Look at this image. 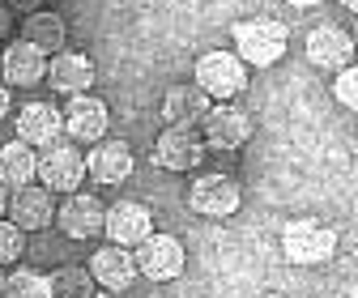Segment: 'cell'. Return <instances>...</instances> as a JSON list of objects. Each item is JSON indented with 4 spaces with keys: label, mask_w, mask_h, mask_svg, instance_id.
<instances>
[{
    "label": "cell",
    "mask_w": 358,
    "mask_h": 298,
    "mask_svg": "<svg viewBox=\"0 0 358 298\" xmlns=\"http://www.w3.org/2000/svg\"><path fill=\"white\" fill-rule=\"evenodd\" d=\"M85 175L94 179V184H107V188H115V184H124L128 175H132V149H128V141H94V149L85 154Z\"/></svg>",
    "instance_id": "cell-15"
},
{
    "label": "cell",
    "mask_w": 358,
    "mask_h": 298,
    "mask_svg": "<svg viewBox=\"0 0 358 298\" xmlns=\"http://www.w3.org/2000/svg\"><path fill=\"white\" fill-rule=\"evenodd\" d=\"M5 277H9V273H5V269H0V298H5Z\"/></svg>",
    "instance_id": "cell-32"
},
{
    "label": "cell",
    "mask_w": 358,
    "mask_h": 298,
    "mask_svg": "<svg viewBox=\"0 0 358 298\" xmlns=\"http://www.w3.org/2000/svg\"><path fill=\"white\" fill-rule=\"evenodd\" d=\"M38 179L43 188H52V192H77L85 184V154L77 149V141L69 137H56L52 145H43L38 154Z\"/></svg>",
    "instance_id": "cell-3"
},
{
    "label": "cell",
    "mask_w": 358,
    "mask_h": 298,
    "mask_svg": "<svg viewBox=\"0 0 358 298\" xmlns=\"http://www.w3.org/2000/svg\"><path fill=\"white\" fill-rule=\"evenodd\" d=\"M22 38L30 43V47H38L43 56H56L64 52V38H69V26L60 13H26V26H22Z\"/></svg>",
    "instance_id": "cell-20"
},
{
    "label": "cell",
    "mask_w": 358,
    "mask_h": 298,
    "mask_svg": "<svg viewBox=\"0 0 358 298\" xmlns=\"http://www.w3.org/2000/svg\"><path fill=\"white\" fill-rule=\"evenodd\" d=\"M5 213H9V188L0 184V218H5Z\"/></svg>",
    "instance_id": "cell-29"
},
{
    "label": "cell",
    "mask_w": 358,
    "mask_h": 298,
    "mask_svg": "<svg viewBox=\"0 0 358 298\" xmlns=\"http://www.w3.org/2000/svg\"><path fill=\"white\" fill-rule=\"evenodd\" d=\"M290 5H299V9H311V5H320V0H290Z\"/></svg>",
    "instance_id": "cell-30"
},
{
    "label": "cell",
    "mask_w": 358,
    "mask_h": 298,
    "mask_svg": "<svg viewBox=\"0 0 358 298\" xmlns=\"http://www.w3.org/2000/svg\"><path fill=\"white\" fill-rule=\"evenodd\" d=\"M5 298H48V277L34 269H13L5 277Z\"/></svg>",
    "instance_id": "cell-23"
},
{
    "label": "cell",
    "mask_w": 358,
    "mask_h": 298,
    "mask_svg": "<svg viewBox=\"0 0 358 298\" xmlns=\"http://www.w3.org/2000/svg\"><path fill=\"white\" fill-rule=\"evenodd\" d=\"M154 166L162 170H196L205 158V141L196 128H162V137L154 141Z\"/></svg>",
    "instance_id": "cell-9"
},
{
    "label": "cell",
    "mask_w": 358,
    "mask_h": 298,
    "mask_svg": "<svg viewBox=\"0 0 358 298\" xmlns=\"http://www.w3.org/2000/svg\"><path fill=\"white\" fill-rule=\"evenodd\" d=\"M9 107H13V98H9V85H0V119L9 115Z\"/></svg>",
    "instance_id": "cell-28"
},
{
    "label": "cell",
    "mask_w": 358,
    "mask_h": 298,
    "mask_svg": "<svg viewBox=\"0 0 358 298\" xmlns=\"http://www.w3.org/2000/svg\"><path fill=\"white\" fill-rule=\"evenodd\" d=\"M333 94H337L341 107L358 111V64H350V68H341V73L333 77Z\"/></svg>",
    "instance_id": "cell-25"
},
{
    "label": "cell",
    "mask_w": 358,
    "mask_h": 298,
    "mask_svg": "<svg viewBox=\"0 0 358 298\" xmlns=\"http://www.w3.org/2000/svg\"><path fill=\"white\" fill-rule=\"evenodd\" d=\"M252 137V115L235 103H213L209 115L201 119V141L205 149H222V154H231L239 149L243 141Z\"/></svg>",
    "instance_id": "cell-5"
},
{
    "label": "cell",
    "mask_w": 358,
    "mask_h": 298,
    "mask_svg": "<svg viewBox=\"0 0 358 298\" xmlns=\"http://www.w3.org/2000/svg\"><path fill=\"white\" fill-rule=\"evenodd\" d=\"M0 68H5L9 85H38L48 77V56L38 47H30L26 38H17L13 47H5V56H0Z\"/></svg>",
    "instance_id": "cell-19"
},
{
    "label": "cell",
    "mask_w": 358,
    "mask_h": 298,
    "mask_svg": "<svg viewBox=\"0 0 358 298\" xmlns=\"http://www.w3.org/2000/svg\"><path fill=\"white\" fill-rule=\"evenodd\" d=\"M268 298H286V294H268Z\"/></svg>",
    "instance_id": "cell-34"
},
{
    "label": "cell",
    "mask_w": 358,
    "mask_h": 298,
    "mask_svg": "<svg viewBox=\"0 0 358 298\" xmlns=\"http://www.w3.org/2000/svg\"><path fill=\"white\" fill-rule=\"evenodd\" d=\"M90 277H94V285L120 294V290H128L132 281H137V260H132L128 247L107 243V247L94 251V260H90Z\"/></svg>",
    "instance_id": "cell-16"
},
{
    "label": "cell",
    "mask_w": 358,
    "mask_h": 298,
    "mask_svg": "<svg viewBox=\"0 0 358 298\" xmlns=\"http://www.w3.org/2000/svg\"><path fill=\"white\" fill-rule=\"evenodd\" d=\"M22 251H26V230H17L13 222L0 218V269H5V265H17Z\"/></svg>",
    "instance_id": "cell-24"
},
{
    "label": "cell",
    "mask_w": 358,
    "mask_h": 298,
    "mask_svg": "<svg viewBox=\"0 0 358 298\" xmlns=\"http://www.w3.org/2000/svg\"><path fill=\"white\" fill-rule=\"evenodd\" d=\"M350 38H354V47H358V26H354V34H350Z\"/></svg>",
    "instance_id": "cell-33"
},
{
    "label": "cell",
    "mask_w": 358,
    "mask_h": 298,
    "mask_svg": "<svg viewBox=\"0 0 358 298\" xmlns=\"http://www.w3.org/2000/svg\"><path fill=\"white\" fill-rule=\"evenodd\" d=\"M243 192L231 175H196L188 184V204L201 213V218H231L239 209Z\"/></svg>",
    "instance_id": "cell-8"
},
{
    "label": "cell",
    "mask_w": 358,
    "mask_h": 298,
    "mask_svg": "<svg viewBox=\"0 0 358 298\" xmlns=\"http://www.w3.org/2000/svg\"><path fill=\"white\" fill-rule=\"evenodd\" d=\"M9 26H13V17H9V5H5V0H0V38L9 34Z\"/></svg>",
    "instance_id": "cell-27"
},
{
    "label": "cell",
    "mask_w": 358,
    "mask_h": 298,
    "mask_svg": "<svg viewBox=\"0 0 358 298\" xmlns=\"http://www.w3.org/2000/svg\"><path fill=\"white\" fill-rule=\"evenodd\" d=\"M38 175V154L26 145V141H9V145H0V184L5 188H26L30 179Z\"/></svg>",
    "instance_id": "cell-21"
},
{
    "label": "cell",
    "mask_w": 358,
    "mask_h": 298,
    "mask_svg": "<svg viewBox=\"0 0 358 298\" xmlns=\"http://www.w3.org/2000/svg\"><path fill=\"white\" fill-rule=\"evenodd\" d=\"M60 128H64L60 107H52V103H26L22 115H17V141H26L30 149H43V145H52L60 137Z\"/></svg>",
    "instance_id": "cell-18"
},
{
    "label": "cell",
    "mask_w": 358,
    "mask_h": 298,
    "mask_svg": "<svg viewBox=\"0 0 358 298\" xmlns=\"http://www.w3.org/2000/svg\"><path fill=\"white\" fill-rule=\"evenodd\" d=\"M52 85L56 94H90V85H94V60L81 56V52H56L48 56V77H43Z\"/></svg>",
    "instance_id": "cell-14"
},
{
    "label": "cell",
    "mask_w": 358,
    "mask_h": 298,
    "mask_svg": "<svg viewBox=\"0 0 358 298\" xmlns=\"http://www.w3.org/2000/svg\"><path fill=\"white\" fill-rule=\"evenodd\" d=\"M341 5H345V9H350V13H358V0H341Z\"/></svg>",
    "instance_id": "cell-31"
},
{
    "label": "cell",
    "mask_w": 358,
    "mask_h": 298,
    "mask_svg": "<svg viewBox=\"0 0 358 298\" xmlns=\"http://www.w3.org/2000/svg\"><path fill=\"white\" fill-rule=\"evenodd\" d=\"M103 234H107L115 247H137L141 239L154 234V213H150L141 200H115V204H107Z\"/></svg>",
    "instance_id": "cell-10"
},
{
    "label": "cell",
    "mask_w": 358,
    "mask_h": 298,
    "mask_svg": "<svg viewBox=\"0 0 358 298\" xmlns=\"http://www.w3.org/2000/svg\"><path fill=\"white\" fill-rule=\"evenodd\" d=\"M282 251H286L290 265H303V269L324 265L337 251V230L329 222H320V218H294L282 230Z\"/></svg>",
    "instance_id": "cell-2"
},
{
    "label": "cell",
    "mask_w": 358,
    "mask_h": 298,
    "mask_svg": "<svg viewBox=\"0 0 358 298\" xmlns=\"http://www.w3.org/2000/svg\"><path fill=\"white\" fill-rule=\"evenodd\" d=\"M209 107H213V98L201 85H171L162 98V119H166V128H196L209 115Z\"/></svg>",
    "instance_id": "cell-17"
},
{
    "label": "cell",
    "mask_w": 358,
    "mask_h": 298,
    "mask_svg": "<svg viewBox=\"0 0 358 298\" xmlns=\"http://www.w3.org/2000/svg\"><path fill=\"white\" fill-rule=\"evenodd\" d=\"M196 85L213 103H231L248 90V64L235 52H205L196 60Z\"/></svg>",
    "instance_id": "cell-4"
},
{
    "label": "cell",
    "mask_w": 358,
    "mask_h": 298,
    "mask_svg": "<svg viewBox=\"0 0 358 298\" xmlns=\"http://www.w3.org/2000/svg\"><path fill=\"white\" fill-rule=\"evenodd\" d=\"M132 260H137V273H145L150 281H175L179 273H184L188 255H184V243H179L175 234H150V239L137 243Z\"/></svg>",
    "instance_id": "cell-6"
},
{
    "label": "cell",
    "mask_w": 358,
    "mask_h": 298,
    "mask_svg": "<svg viewBox=\"0 0 358 298\" xmlns=\"http://www.w3.org/2000/svg\"><path fill=\"white\" fill-rule=\"evenodd\" d=\"M60 115H64V137L77 141V145H94V141H103V137H107V124H111L107 103L94 98V94H73L69 107H64Z\"/></svg>",
    "instance_id": "cell-7"
},
{
    "label": "cell",
    "mask_w": 358,
    "mask_h": 298,
    "mask_svg": "<svg viewBox=\"0 0 358 298\" xmlns=\"http://www.w3.org/2000/svg\"><path fill=\"white\" fill-rule=\"evenodd\" d=\"M48 298H94V277H90V269L64 265L48 277Z\"/></svg>",
    "instance_id": "cell-22"
},
{
    "label": "cell",
    "mask_w": 358,
    "mask_h": 298,
    "mask_svg": "<svg viewBox=\"0 0 358 298\" xmlns=\"http://www.w3.org/2000/svg\"><path fill=\"white\" fill-rule=\"evenodd\" d=\"M231 38H235V56L243 64H256V68L278 64L290 47V34L278 17H248L231 30Z\"/></svg>",
    "instance_id": "cell-1"
},
{
    "label": "cell",
    "mask_w": 358,
    "mask_h": 298,
    "mask_svg": "<svg viewBox=\"0 0 358 298\" xmlns=\"http://www.w3.org/2000/svg\"><path fill=\"white\" fill-rule=\"evenodd\" d=\"M354 38L341 30V26H316L307 34V60L316 68H329V73H341L354 64Z\"/></svg>",
    "instance_id": "cell-13"
},
{
    "label": "cell",
    "mask_w": 358,
    "mask_h": 298,
    "mask_svg": "<svg viewBox=\"0 0 358 298\" xmlns=\"http://www.w3.org/2000/svg\"><path fill=\"white\" fill-rule=\"evenodd\" d=\"M9 222H13L17 230H26V234L52 226V222H56V192H52V188H34V184L17 188V192L9 196Z\"/></svg>",
    "instance_id": "cell-12"
},
{
    "label": "cell",
    "mask_w": 358,
    "mask_h": 298,
    "mask_svg": "<svg viewBox=\"0 0 358 298\" xmlns=\"http://www.w3.org/2000/svg\"><path fill=\"white\" fill-rule=\"evenodd\" d=\"M9 13H38L43 9V0H5Z\"/></svg>",
    "instance_id": "cell-26"
},
{
    "label": "cell",
    "mask_w": 358,
    "mask_h": 298,
    "mask_svg": "<svg viewBox=\"0 0 358 298\" xmlns=\"http://www.w3.org/2000/svg\"><path fill=\"white\" fill-rule=\"evenodd\" d=\"M56 222L69 239H94L103 234V222H107V204L94 196V192H69V200L60 204Z\"/></svg>",
    "instance_id": "cell-11"
}]
</instances>
